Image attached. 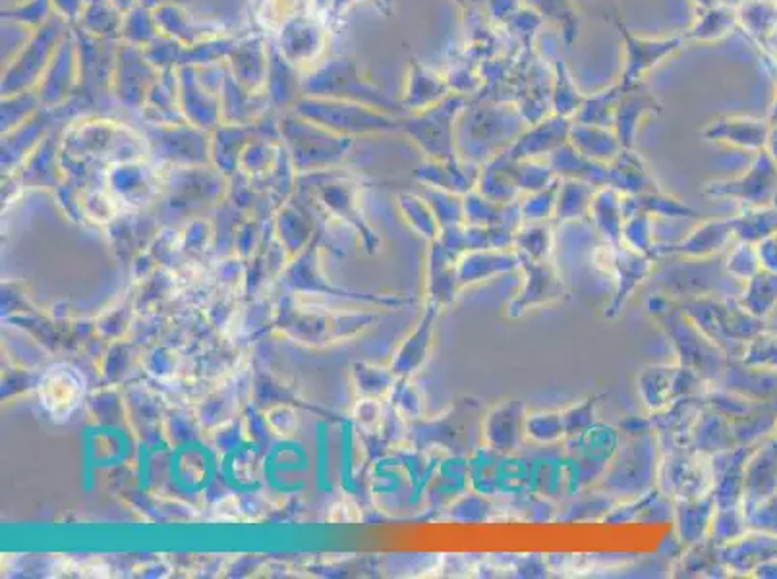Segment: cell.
Masks as SVG:
<instances>
[{
  "mask_svg": "<svg viewBox=\"0 0 777 579\" xmlns=\"http://www.w3.org/2000/svg\"><path fill=\"white\" fill-rule=\"evenodd\" d=\"M56 32L53 25L48 24L45 30H41L37 40H33L30 48L25 51L24 58L20 63L18 70H10L7 84L2 86V91L7 89V95H12L18 87H24L25 84H32L33 76L40 74V68L43 66V61L47 58L48 47L55 43Z\"/></svg>",
  "mask_w": 777,
  "mask_h": 579,
  "instance_id": "e0dca14e",
  "label": "cell"
},
{
  "mask_svg": "<svg viewBox=\"0 0 777 579\" xmlns=\"http://www.w3.org/2000/svg\"><path fill=\"white\" fill-rule=\"evenodd\" d=\"M559 182L550 184L548 188L535 192L520 204V215L525 222H546L555 215L558 205Z\"/></svg>",
  "mask_w": 777,
  "mask_h": 579,
  "instance_id": "603a6c76",
  "label": "cell"
},
{
  "mask_svg": "<svg viewBox=\"0 0 777 579\" xmlns=\"http://www.w3.org/2000/svg\"><path fill=\"white\" fill-rule=\"evenodd\" d=\"M625 219L630 215H648V217H663V219H699V212L689 205L679 201L676 197L663 192L640 194V196L623 197Z\"/></svg>",
  "mask_w": 777,
  "mask_h": 579,
  "instance_id": "2e32d148",
  "label": "cell"
},
{
  "mask_svg": "<svg viewBox=\"0 0 777 579\" xmlns=\"http://www.w3.org/2000/svg\"><path fill=\"white\" fill-rule=\"evenodd\" d=\"M679 41H669V43H643V41L630 40L628 37V70H627V81L633 79L638 72H643L644 68H648L650 64L656 63L661 56L668 55L673 48H677Z\"/></svg>",
  "mask_w": 777,
  "mask_h": 579,
  "instance_id": "7402d4cb",
  "label": "cell"
},
{
  "mask_svg": "<svg viewBox=\"0 0 777 579\" xmlns=\"http://www.w3.org/2000/svg\"><path fill=\"white\" fill-rule=\"evenodd\" d=\"M40 396L48 414L68 417L84 396V376L68 365L51 369L41 381Z\"/></svg>",
  "mask_w": 777,
  "mask_h": 579,
  "instance_id": "ba28073f",
  "label": "cell"
},
{
  "mask_svg": "<svg viewBox=\"0 0 777 579\" xmlns=\"http://www.w3.org/2000/svg\"><path fill=\"white\" fill-rule=\"evenodd\" d=\"M607 166H609L607 186L617 189L623 197L660 192L658 182L654 181L652 174L648 173L643 159L635 155L633 151H620L617 159Z\"/></svg>",
  "mask_w": 777,
  "mask_h": 579,
  "instance_id": "7c38bea8",
  "label": "cell"
},
{
  "mask_svg": "<svg viewBox=\"0 0 777 579\" xmlns=\"http://www.w3.org/2000/svg\"><path fill=\"white\" fill-rule=\"evenodd\" d=\"M596 186L589 182L565 181L559 184L558 205H555V219L559 222L581 220L589 217L590 207L596 196Z\"/></svg>",
  "mask_w": 777,
  "mask_h": 579,
  "instance_id": "ac0fdd59",
  "label": "cell"
},
{
  "mask_svg": "<svg viewBox=\"0 0 777 579\" xmlns=\"http://www.w3.org/2000/svg\"><path fill=\"white\" fill-rule=\"evenodd\" d=\"M325 45L320 17L300 14L287 20L281 32V55L292 66H304L317 61Z\"/></svg>",
  "mask_w": 777,
  "mask_h": 579,
  "instance_id": "52a82bcc",
  "label": "cell"
},
{
  "mask_svg": "<svg viewBox=\"0 0 777 579\" xmlns=\"http://www.w3.org/2000/svg\"><path fill=\"white\" fill-rule=\"evenodd\" d=\"M573 148L584 157L609 165L620 153L623 143L615 140L609 133H600L597 130H574Z\"/></svg>",
  "mask_w": 777,
  "mask_h": 579,
  "instance_id": "ffe728a7",
  "label": "cell"
},
{
  "mask_svg": "<svg viewBox=\"0 0 777 579\" xmlns=\"http://www.w3.org/2000/svg\"><path fill=\"white\" fill-rule=\"evenodd\" d=\"M597 400L600 396H592V398L582 400L581 404H576V406L569 407L566 412H561L563 423H565V435H576L589 427L594 419Z\"/></svg>",
  "mask_w": 777,
  "mask_h": 579,
  "instance_id": "484cf974",
  "label": "cell"
},
{
  "mask_svg": "<svg viewBox=\"0 0 777 579\" xmlns=\"http://www.w3.org/2000/svg\"><path fill=\"white\" fill-rule=\"evenodd\" d=\"M551 171L563 176L565 181L589 182L596 188L607 186L609 166L584 157L579 151L571 148H559L551 153Z\"/></svg>",
  "mask_w": 777,
  "mask_h": 579,
  "instance_id": "5bb4252c",
  "label": "cell"
},
{
  "mask_svg": "<svg viewBox=\"0 0 777 579\" xmlns=\"http://www.w3.org/2000/svg\"><path fill=\"white\" fill-rule=\"evenodd\" d=\"M302 87L307 95L337 97L343 101L354 99L358 102L371 99L377 107L387 105L384 95L379 94L377 89L368 87V84L360 81L354 64L348 63L345 58H335V61L323 64L322 68L312 72L310 78L304 79Z\"/></svg>",
  "mask_w": 777,
  "mask_h": 579,
  "instance_id": "5b68a950",
  "label": "cell"
},
{
  "mask_svg": "<svg viewBox=\"0 0 777 579\" xmlns=\"http://www.w3.org/2000/svg\"><path fill=\"white\" fill-rule=\"evenodd\" d=\"M590 219L594 222L600 236L605 243L623 242V227H625V209H623V196L617 189L604 186L597 189L592 207H590Z\"/></svg>",
  "mask_w": 777,
  "mask_h": 579,
  "instance_id": "4fadbf2b",
  "label": "cell"
},
{
  "mask_svg": "<svg viewBox=\"0 0 777 579\" xmlns=\"http://www.w3.org/2000/svg\"><path fill=\"white\" fill-rule=\"evenodd\" d=\"M435 312H438V307H432L428 312L424 321L420 323V329H418L417 335L410 340L409 346L404 348V353L401 356L402 368H418L425 360L428 348H430V342H432L430 338H432V323Z\"/></svg>",
  "mask_w": 777,
  "mask_h": 579,
  "instance_id": "d4e9b609",
  "label": "cell"
},
{
  "mask_svg": "<svg viewBox=\"0 0 777 579\" xmlns=\"http://www.w3.org/2000/svg\"><path fill=\"white\" fill-rule=\"evenodd\" d=\"M520 269L525 273V284L507 306L509 319H520L530 309L550 306L566 296L565 282L550 261H532L520 258Z\"/></svg>",
  "mask_w": 777,
  "mask_h": 579,
  "instance_id": "277c9868",
  "label": "cell"
},
{
  "mask_svg": "<svg viewBox=\"0 0 777 579\" xmlns=\"http://www.w3.org/2000/svg\"><path fill=\"white\" fill-rule=\"evenodd\" d=\"M118 74H117V95L122 99L125 105H134V107H140L142 102H145L148 95H150V86H148V79L150 78L151 66L150 58L145 56V53H140L136 45H128V47L120 51V56H118Z\"/></svg>",
  "mask_w": 777,
  "mask_h": 579,
  "instance_id": "8fae6325",
  "label": "cell"
},
{
  "mask_svg": "<svg viewBox=\"0 0 777 579\" xmlns=\"http://www.w3.org/2000/svg\"><path fill=\"white\" fill-rule=\"evenodd\" d=\"M652 230V217H648V215H630V217L625 219V227H623V243H627L628 248L640 251L644 255L654 258L656 242H654Z\"/></svg>",
  "mask_w": 777,
  "mask_h": 579,
  "instance_id": "cb8c5ba5",
  "label": "cell"
},
{
  "mask_svg": "<svg viewBox=\"0 0 777 579\" xmlns=\"http://www.w3.org/2000/svg\"><path fill=\"white\" fill-rule=\"evenodd\" d=\"M525 422H527V414L520 402L510 400L501 406L494 407L484 423V437L487 445L501 452L515 450L520 445L522 435L527 433Z\"/></svg>",
  "mask_w": 777,
  "mask_h": 579,
  "instance_id": "30bf717a",
  "label": "cell"
},
{
  "mask_svg": "<svg viewBox=\"0 0 777 579\" xmlns=\"http://www.w3.org/2000/svg\"><path fill=\"white\" fill-rule=\"evenodd\" d=\"M233 61H235V76L238 84L256 94L258 87L263 86L266 76H269V58L263 43L259 40L246 41L242 45L233 47Z\"/></svg>",
  "mask_w": 777,
  "mask_h": 579,
  "instance_id": "9a60e30c",
  "label": "cell"
},
{
  "mask_svg": "<svg viewBox=\"0 0 777 579\" xmlns=\"http://www.w3.org/2000/svg\"><path fill=\"white\" fill-rule=\"evenodd\" d=\"M512 248L520 258L550 261L553 251V230L546 222H522L515 234Z\"/></svg>",
  "mask_w": 777,
  "mask_h": 579,
  "instance_id": "d6986e66",
  "label": "cell"
},
{
  "mask_svg": "<svg viewBox=\"0 0 777 579\" xmlns=\"http://www.w3.org/2000/svg\"><path fill=\"white\" fill-rule=\"evenodd\" d=\"M733 232H735V220H706L681 242L671 243V245L656 243L654 259L663 261L671 258H714L715 253H720L725 248V243L730 242Z\"/></svg>",
  "mask_w": 777,
  "mask_h": 579,
  "instance_id": "8992f818",
  "label": "cell"
},
{
  "mask_svg": "<svg viewBox=\"0 0 777 579\" xmlns=\"http://www.w3.org/2000/svg\"><path fill=\"white\" fill-rule=\"evenodd\" d=\"M706 379L692 371V369L677 365H656V368L644 369L643 375L638 379V389L644 400V406L650 412H661L668 409L673 404H679L681 400L692 398L704 394Z\"/></svg>",
  "mask_w": 777,
  "mask_h": 579,
  "instance_id": "7a4b0ae2",
  "label": "cell"
},
{
  "mask_svg": "<svg viewBox=\"0 0 777 579\" xmlns=\"http://www.w3.org/2000/svg\"><path fill=\"white\" fill-rule=\"evenodd\" d=\"M605 259L609 263V273L615 278V294L612 304L605 307V317L615 319L627 306L628 299L635 294V290L643 284L646 278L652 276L656 271V259L644 255L640 251L628 248L627 243H605L602 245Z\"/></svg>",
  "mask_w": 777,
  "mask_h": 579,
  "instance_id": "3957f363",
  "label": "cell"
},
{
  "mask_svg": "<svg viewBox=\"0 0 777 579\" xmlns=\"http://www.w3.org/2000/svg\"><path fill=\"white\" fill-rule=\"evenodd\" d=\"M517 269H520V255L517 250L466 251L458 259V281L464 288Z\"/></svg>",
  "mask_w": 777,
  "mask_h": 579,
  "instance_id": "9c48e42d",
  "label": "cell"
},
{
  "mask_svg": "<svg viewBox=\"0 0 777 579\" xmlns=\"http://www.w3.org/2000/svg\"><path fill=\"white\" fill-rule=\"evenodd\" d=\"M648 312L660 321L679 356V365L697 371L708 383L723 373V350L715 346L684 314L677 299L656 296L648 299Z\"/></svg>",
  "mask_w": 777,
  "mask_h": 579,
  "instance_id": "6da1fadb",
  "label": "cell"
},
{
  "mask_svg": "<svg viewBox=\"0 0 777 579\" xmlns=\"http://www.w3.org/2000/svg\"><path fill=\"white\" fill-rule=\"evenodd\" d=\"M525 429L536 443H555L565 437V423L561 412H536L528 414Z\"/></svg>",
  "mask_w": 777,
  "mask_h": 579,
  "instance_id": "44dd1931",
  "label": "cell"
}]
</instances>
